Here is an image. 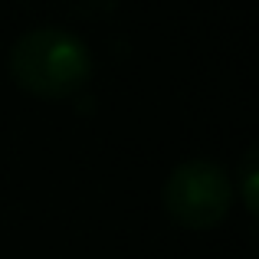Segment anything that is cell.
<instances>
[{
	"mask_svg": "<svg viewBox=\"0 0 259 259\" xmlns=\"http://www.w3.org/2000/svg\"><path fill=\"white\" fill-rule=\"evenodd\" d=\"M10 79L36 99H72L95 72L92 50L63 26H36L13 39L7 56Z\"/></svg>",
	"mask_w": 259,
	"mask_h": 259,
	"instance_id": "1",
	"label": "cell"
},
{
	"mask_svg": "<svg viewBox=\"0 0 259 259\" xmlns=\"http://www.w3.org/2000/svg\"><path fill=\"white\" fill-rule=\"evenodd\" d=\"M167 217L187 230H213L233 207V184L217 161L190 158L177 164L161 190Z\"/></svg>",
	"mask_w": 259,
	"mask_h": 259,
	"instance_id": "2",
	"label": "cell"
},
{
	"mask_svg": "<svg viewBox=\"0 0 259 259\" xmlns=\"http://www.w3.org/2000/svg\"><path fill=\"white\" fill-rule=\"evenodd\" d=\"M230 184H233V197H240L243 210L249 217H256V210H259V148L256 145H249L243 151Z\"/></svg>",
	"mask_w": 259,
	"mask_h": 259,
	"instance_id": "3",
	"label": "cell"
}]
</instances>
